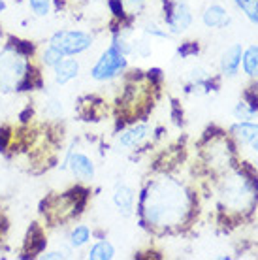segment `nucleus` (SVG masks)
<instances>
[{
  "mask_svg": "<svg viewBox=\"0 0 258 260\" xmlns=\"http://www.w3.org/2000/svg\"><path fill=\"white\" fill-rule=\"evenodd\" d=\"M70 245L74 249H81L90 241V228L87 224H78L70 230Z\"/></svg>",
  "mask_w": 258,
  "mask_h": 260,
  "instance_id": "obj_17",
  "label": "nucleus"
},
{
  "mask_svg": "<svg viewBox=\"0 0 258 260\" xmlns=\"http://www.w3.org/2000/svg\"><path fill=\"white\" fill-rule=\"evenodd\" d=\"M192 25V10L187 0H170L166 13V26L170 34H181Z\"/></svg>",
  "mask_w": 258,
  "mask_h": 260,
  "instance_id": "obj_6",
  "label": "nucleus"
},
{
  "mask_svg": "<svg viewBox=\"0 0 258 260\" xmlns=\"http://www.w3.org/2000/svg\"><path fill=\"white\" fill-rule=\"evenodd\" d=\"M219 206L222 211L232 215H243L256 204L258 189L251 176L243 170H226L219 185Z\"/></svg>",
  "mask_w": 258,
  "mask_h": 260,
  "instance_id": "obj_2",
  "label": "nucleus"
},
{
  "mask_svg": "<svg viewBox=\"0 0 258 260\" xmlns=\"http://www.w3.org/2000/svg\"><path fill=\"white\" fill-rule=\"evenodd\" d=\"M241 64H243V72L249 78L258 79V46L247 47L241 57Z\"/></svg>",
  "mask_w": 258,
  "mask_h": 260,
  "instance_id": "obj_15",
  "label": "nucleus"
},
{
  "mask_svg": "<svg viewBox=\"0 0 258 260\" xmlns=\"http://www.w3.org/2000/svg\"><path fill=\"white\" fill-rule=\"evenodd\" d=\"M49 46L57 47L64 57H76L90 49L92 36L83 30H58L51 36Z\"/></svg>",
  "mask_w": 258,
  "mask_h": 260,
  "instance_id": "obj_5",
  "label": "nucleus"
},
{
  "mask_svg": "<svg viewBox=\"0 0 258 260\" xmlns=\"http://www.w3.org/2000/svg\"><path fill=\"white\" fill-rule=\"evenodd\" d=\"M66 168L72 172V176L81 179V181H90L94 179V174H96V168H94V162L89 155H85L81 151H74L68 155L66 158Z\"/></svg>",
  "mask_w": 258,
  "mask_h": 260,
  "instance_id": "obj_8",
  "label": "nucleus"
},
{
  "mask_svg": "<svg viewBox=\"0 0 258 260\" xmlns=\"http://www.w3.org/2000/svg\"><path fill=\"white\" fill-rule=\"evenodd\" d=\"M0 40H2V32H0Z\"/></svg>",
  "mask_w": 258,
  "mask_h": 260,
  "instance_id": "obj_28",
  "label": "nucleus"
},
{
  "mask_svg": "<svg viewBox=\"0 0 258 260\" xmlns=\"http://www.w3.org/2000/svg\"><path fill=\"white\" fill-rule=\"evenodd\" d=\"M66 254L62 251H49V253L44 254V258H64Z\"/></svg>",
  "mask_w": 258,
  "mask_h": 260,
  "instance_id": "obj_24",
  "label": "nucleus"
},
{
  "mask_svg": "<svg viewBox=\"0 0 258 260\" xmlns=\"http://www.w3.org/2000/svg\"><path fill=\"white\" fill-rule=\"evenodd\" d=\"M134 190L128 185H119L115 190H113V204L115 208L119 209V213L123 215H132V209H134Z\"/></svg>",
  "mask_w": 258,
  "mask_h": 260,
  "instance_id": "obj_13",
  "label": "nucleus"
},
{
  "mask_svg": "<svg viewBox=\"0 0 258 260\" xmlns=\"http://www.w3.org/2000/svg\"><path fill=\"white\" fill-rule=\"evenodd\" d=\"M4 10H6V2H4V0H0V13L4 12Z\"/></svg>",
  "mask_w": 258,
  "mask_h": 260,
  "instance_id": "obj_26",
  "label": "nucleus"
},
{
  "mask_svg": "<svg viewBox=\"0 0 258 260\" xmlns=\"http://www.w3.org/2000/svg\"><path fill=\"white\" fill-rule=\"evenodd\" d=\"M124 68H126V55L115 44H111L100 55V59L94 62L92 70H90V78L94 81H110V79L117 78Z\"/></svg>",
  "mask_w": 258,
  "mask_h": 260,
  "instance_id": "obj_4",
  "label": "nucleus"
},
{
  "mask_svg": "<svg viewBox=\"0 0 258 260\" xmlns=\"http://www.w3.org/2000/svg\"><path fill=\"white\" fill-rule=\"evenodd\" d=\"M192 208L188 189L174 177H156L142 196V217L147 226L175 228L187 221Z\"/></svg>",
  "mask_w": 258,
  "mask_h": 260,
  "instance_id": "obj_1",
  "label": "nucleus"
},
{
  "mask_svg": "<svg viewBox=\"0 0 258 260\" xmlns=\"http://www.w3.org/2000/svg\"><path fill=\"white\" fill-rule=\"evenodd\" d=\"M254 98H256V100H258V83L254 85Z\"/></svg>",
  "mask_w": 258,
  "mask_h": 260,
  "instance_id": "obj_27",
  "label": "nucleus"
},
{
  "mask_svg": "<svg viewBox=\"0 0 258 260\" xmlns=\"http://www.w3.org/2000/svg\"><path fill=\"white\" fill-rule=\"evenodd\" d=\"M51 2L53 0H28V6L38 17H47L51 12Z\"/></svg>",
  "mask_w": 258,
  "mask_h": 260,
  "instance_id": "obj_22",
  "label": "nucleus"
},
{
  "mask_svg": "<svg viewBox=\"0 0 258 260\" xmlns=\"http://www.w3.org/2000/svg\"><path fill=\"white\" fill-rule=\"evenodd\" d=\"M28 76V60L17 47L0 49V91H17Z\"/></svg>",
  "mask_w": 258,
  "mask_h": 260,
  "instance_id": "obj_3",
  "label": "nucleus"
},
{
  "mask_svg": "<svg viewBox=\"0 0 258 260\" xmlns=\"http://www.w3.org/2000/svg\"><path fill=\"white\" fill-rule=\"evenodd\" d=\"M62 59H64V55L53 46H47L44 49V53H42V62H44L47 68H55Z\"/></svg>",
  "mask_w": 258,
  "mask_h": 260,
  "instance_id": "obj_19",
  "label": "nucleus"
},
{
  "mask_svg": "<svg viewBox=\"0 0 258 260\" xmlns=\"http://www.w3.org/2000/svg\"><path fill=\"white\" fill-rule=\"evenodd\" d=\"M241 57H243L241 44H232L230 47H226V51L222 53V59H220V72L228 78H234L239 70Z\"/></svg>",
  "mask_w": 258,
  "mask_h": 260,
  "instance_id": "obj_9",
  "label": "nucleus"
},
{
  "mask_svg": "<svg viewBox=\"0 0 258 260\" xmlns=\"http://www.w3.org/2000/svg\"><path fill=\"white\" fill-rule=\"evenodd\" d=\"M234 4L245 13V17L251 23L258 25V0H234Z\"/></svg>",
  "mask_w": 258,
  "mask_h": 260,
  "instance_id": "obj_18",
  "label": "nucleus"
},
{
  "mask_svg": "<svg viewBox=\"0 0 258 260\" xmlns=\"http://www.w3.org/2000/svg\"><path fill=\"white\" fill-rule=\"evenodd\" d=\"M206 158H207V164L211 168L219 170V172L230 170V164H232V147H230L228 140H224V138H215V140H211L206 149Z\"/></svg>",
  "mask_w": 258,
  "mask_h": 260,
  "instance_id": "obj_7",
  "label": "nucleus"
},
{
  "mask_svg": "<svg viewBox=\"0 0 258 260\" xmlns=\"http://www.w3.org/2000/svg\"><path fill=\"white\" fill-rule=\"evenodd\" d=\"M251 147H252V151H254V153H258V136L254 138V140H252Z\"/></svg>",
  "mask_w": 258,
  "mask_h": 260,
  "instance_id": "obj_25",
  "label": "nucleus"
},
{
  "mask_svg": "<svg viewBox=\"0 0 258 260\" xmlns=\"http://www.w3.org/2000/svg\"><path fill=\"white\" fill-rule=\"evenodd\" d=\"M149 132H151L149 124H134L117 136V143L124 149H132V147H138L149 136Z\"/></svg>",
  "mask_w": 258,
  "mask_h": 260,
  "instance_id": "obj_10",
  "label": "nucleus"
},
{
  "mask_svg": "<svg viewBox=\"0 0 258 260\" xmlns=\"http://www.w3.org/2000/svg\"><path fill=\"white\" fill-rule=\"evenodd\" d=\"M113 256H115V247H113V243L108 240L96 241V243L89 249L90 260H111Z\"/></svg>",
  "mask_w": 258,
  "mask_h": 260,
  "instance_id": "obj_16",
  "label": "nucleus"
},
{
  "mask_svg": "<svg viewBox=\"0 0 258 260\" xmlns=\"http://www.w3.org/2000/svg\"><path fill=\"white\" fill-rule=\"evenodd\" d=\"M230 132L234 138L241 143H252V140L258 136V123H251V121H239V123L232 124Z\"/></svg>",
  "mask_w": 258,
  "mask_h": 260,
  "instance_id": "obj_14",
  "label": "nucleus"
},
{
  "mask_svg": "<svg viewBox=\"0 0 258 260\" xmlns=\"http://www.w3.org/2000/svg\"><path fill=\"white\" fill-rule=\"evenodd\" d=\"M234 115H236V119H239V121H249V119H252L256 115V108L251 104H247V102H239V104L234 108Z\"/></svg>",
  "mask_w": 258,
  "mask_h": 260,
  "instance_id": "obj_21",
  "label": "nucleus"
},
{
  "mask_svg": "<svg viewBox=\"0 0 258 260\" xmlns=\"http://www.w3.org/2000/svg\"><path fill=\"white\" fill-rule=\"evenodd\" d=\"M53 74H55V83L57 85L70 83L72 79H76L79 76V62L76 59H66L64 57L53 68Z\"/></svg>",
  "mask_w": 258,
  "mask_h": 260,
  "instance_id": "obj_11",
  "label": "nucleus"
},
{
  "mask_svg": "<svg viewBox=\"0 0 258 260\" xmlns=\"http://www.w3.org/2000/svg\"><path fill=\"white\" fill-rule=\"evenodd\" d=\"M119 6H121V12L126 15H138L147 6V0H119Z\"/></svg>",
  "mask_w": 258,
  "mask_h": 260,
  "instance_id": "obj_20",
  "label": "nucleus"
},
{
  "mask_svg": "<svg viewBox=\"0 0 258 260\" xmlns=\"http://www.w3.org/2000/svg\"><path fill=\"white\" fill-rule=\"evenodd\" d=\"M143 32L147 34V36H153V38H162L166 40L170 38L172 34L168 32V28H160L158 25H155V23H147V25H143Z\"/></svg>",
  "mask_w": 258,
  "mask_h": 260,
  "instance_id": "obj_23",
  "label": "nucleus"
},
{
  "mask_svg": "<svg viewBox=\"0 0 258 260\" xmlns=\"http://www.w3.org/2000/svg\"><path fill=\"white\" fill-rule=\"evenodd\" d=\"M202 23L207 26V28H222V26L228 25V12H226L224 6L220 4H211L207 6L202 13Z\"/></svg>",
  "mask_w": 258,
  "mask_h": 260,
  "instance_id": "obj_12",
  "label": "nucleus"
}]
</instances>
